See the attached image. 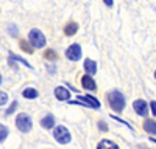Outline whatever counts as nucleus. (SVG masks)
I'll use <instances>...</instances> for the list:
<instances>
[{"label": "nucleus", "mask_w": 156, "mask_h": 149, "mask_svg": "<svg viewBox=\"0 0 156 149\" xmlns=\"http://www.w3.org/2000/svg\"><path fill=\"white\" fill-rule=\"evenodd\" d=\"M76 101H86V106H92V107H95V109H98L100 107V103H98V99H95V98H92V96H78V99Z\"/></svg>", "instance_id": "obj_10"}, {"label": "nucleus", "mask_w": 156, "mask_h": 149, "mask_svg": "<svg viewBox=\"0 0 156 149\" xmlns=\"http://www.w3.org/2000/svg\"><path fill=\"white\" fill-rule=\"evenodd\" d=\"M6 101H8V95L5 92H0V106L6 104Z\"/></svg>", "instance_id": "obj_19"}, {"label": "nucleus", "mask_w": 156, "mask_h": 149, "mask_svg": "<svg viewBox=\"0 0 156 149\" xmlns=\"http://www.w3.org/2000/svg\"><path fill=\"white\" fill-rule=\"evenodd\" d=\"M66 58L69 61H78L81 58V47L78 44H72L67 50H66Z\"/></svg>", "instance_id": "obj_5"}, {"label": "nucleus", "mask_w": 156, "mask_h": 149, "mask_svg": "<svg viewBox=\"0 0 156 149\" xmlns=\"http://www.w3.org/2000/svg\"><path fill=\"white\" fill-rule=\"evenodd\" d=\"M150 107H151V112H153V115L156 117V101H151V103H150Z\"/></svg>", "instance_id": "obj_20"}, {"label": "nucleus", "mask_w": 156, "mask_h": 149, "mask_svg": "<svg viewBox=\"0 0 156 149\" xmlns=\"http://www.w3.org/2000/svg\"><path fill=\"white\" fill-rule=\"evenodd\" d=\"M28 41H30L31 47H34V48H42V47H45V42H47L45 36L39 30H36V28H33L28 33Z\"/></svg>", "instance_id": "obj_2"}, {"label": "nucleus", "mask_w": 156, "mask_h": 149, "mask_svg": "<svg viewBox=\"0 0 156 149\" xmlns=\"http://www.w3.org/2000/svg\"><path fill=\"white\" fill-rule=\"evenodd\" d=\"M98 126H100V129H101V131H108V126H106L105 123H101V121H100V123H98Z\"/></svg>", "instance_id": "obj_21"}, {"label": "nucleus", "mask_w": 156, "mask_h": 149, "mask_svg": "<svg viewBox=\"0 0 156 149\" xmlns=\"http://www.w3.org/2000/svg\"><path fill=\"white\" fill-rule=\"evenodd\" d=\"M41 126L44 129H51L55 126V117L53 115H45L42 120H41Z\"/></svg>", "instance_id": "obj_11"}, {"label": "nucleus", "mask_w": 156, "mask_h": 149, "mask_svg": "<svg viewBox=\"0 0 156 149\" xmlns=\"http://www.w3.org/2000/svg\"><path fill=\"white\" fill-rule=\"evenodd\" d=\"M97 149H119V146H117L115 143L109 141V140H101L97 146Z\"/></svg>", "instance_id": "obj_13"}, {"label": "nucleus", "mask_w": 156, "mask_h": 149, "mask_svg": "<svg viewBox=\"0 0 156 149\" xmlns=\"http://www.w3.org/2000/svg\"><path fill=\"white\" fill-rule=\"evenodd\" d=\"M84 70H86V73L89 74V76L95 74V71H97V64H95V61L86 59V61H84Z\"/></svg>", "instance_id": "obj_9"}, {"label": "nucleus", "mask_w": 156, "mask_h": 149, "mask_svg": "<svg viewBox=\"0 0 156 149\" xmlns=\"http://www.w3.org/2000/svg\"><path fill=\"white\" fill-rule=\"evenodd\" d=\"M16 107H17V101H14V103H12L9 107H8V110L5 112V115H11L12 114V112H14L16 110Z\"/></svg>", "instance_id": "obj_18"}, {"label": "nucleus", "mask_w": 156, "mask_h": 149, "mask_svg": "<svg viewBox=\"0 0 156 149\" xmlns=\"http://www.w3.org/2000/svg\"><path fill=\"white\" fill-rule=\"evenodd\" d=\"M78 31V25L75 22H70L66 25V28H64V33H66V36H73L75 33Z\"/></svg>", "instance_id": "obj_14"}, {"label": "nucleus", "mask_w": 156, "mask_h": 149, "mask_svg": "<svg viewBox=\"0 0 156 149\" xmlns=\"http://www.w3.org/2000/svg\"><path fill=\"white\" fill-rule=\"evenodd\" d=\"M81 85L84 87L86 90H95L97 89V84H95V81L89 76V74H84V76L81 78Z\"/></svg>", "instance_id": "obj_7"}, {"label": "nucleus", "mask_w": 156, "mask_h": 149, "mask_svg": "<svg viewBox=\"0 0 156 149\" xmlns=\"http://www.w3.org/2000/svg\"><path fill=\"white\" fill-rule=\"evenodd\" d=\"M105 3H106L108 6H112V2H111V0H105Z\"/></svg>", "instance_id": "obj_23"}, {"label": "nucleus", "mask_w": 156, "mask_h": 149, "mask_svg": "<svg viewBox=\"0 0 156 149\" xmlns=\"http://www.w3.org/2000/svg\"><path fill=\"white\" fill-rule=\"evenodd\" d=\"M47 58H53V59H55V58H56V56H55V51L48 50V51H47Z\"/></svg>", "instance_id": "obj_22"}, {"label": "nucleus", "mask_w": 156, "mask_h": 149, "mask_svg": "<svg viewBox=\"0 0 156 149\" xmlns=\"http://www.w3.org/2000/svg\"><path fill=\"white\" fill-rule=\"evenodd\" d=\"M144 129H145V132H148L151 135H156V123L153 120H147L144 123Z\"/></svg>", "instance_id": "obj_12"}, {"label": "nucleus", "mask_w": 156, "mask_h": 149, "mask_svg": "<svg viewBox=\"0 0 156 149\" xmlns=\"http://www.w3.org/2000/svg\"><path fill=\"white\" fill-rule=\"evenodd\" d=\"M154 78H156V70H154Z\"/></svg>", "instance_id": "obj_25"}, {"label": "nucleus", "mask_w": 156, "mask_h": 149, "mask_svg": "<svg viewBox=\"0 0 156 149\" xmlns=\"http://www.w3.org/2000/svg\"><path fill=\"white\" fill-rule=\"evenodd\" d=\"M0 84H2V76H0Z\"/></svg>", "instance_id": "obj_24"}, {"label": "nucleus", "mask_w": 156, "mask_h": 149, "mask_svg": "<svg viewBox=\"0 0 156 149\" xmlns=\"http://www.w3.org/2000/svg\"><path fill=\"white\" fill-rule=\"evenodd\" d=\"M33 126V121H31V117L27 115V114H19L16 117V127L20 131V132H28Z\"/></svg>", "instance_id": "obj_3"}, {"label": "nucleus", "mask_w": 156, "mask_h": 149, "mask_svg": "<svg viewBox=\"0 0 156 149\" xmlns=\"http://www.w3.org/2000/svg\"><path fill=\"white\" fill-rule=\"evenodd\" d=\"M133 109L140 117H145L148 114V107H147V103L144 101V99H136V101L133 103Z\"/></svg>", "instance_id": "obj_6"}, {"label": "nucleus", "mask_w": 156, "mask_h": 149, "mask_svg": "<svg viewBox=\"0 0 156 149\" xmlns=\"http://www.w3.org/2000/svg\"><path fill=\"white\" fill-rule=\"evenodd\" d=\"M22 95H23V98L34 99V98H37V96H39V92H37L36 89H33V87H30V89H25Z\"/></svg>", "instance_id": "obj_15"}, {"label": "nucleus", "mask_w": 156, "mask_h": 149, "mask_svg": "<svg viewBox=\"0 0 156 149\" xmlns=\"http://www.w3.org/2000/svg\"><path fill=\"white\" fill-rule=\"evenodd\" d=\"M53 137H55V140L61 144H67L70 141V132L64 126H56L53 129Z\"/></svg>", "instance_id": "obj_4"}, {"label": "nucleus", "mask_w": 156, "mask_h": 149, "mask_svg": "<svg viewBox=\"0 0 156 149\" xmlns=\"http://www.w3.org/2000/svg\"><path fill=\"white\" fill-rule=\"evenodd\" d=\"M9 61H19V62H22L23 65H27V67H30V68H31V65H30V64H28V62L25 61V59H22L20 56H14V55H9Z\"/></svg>", "instance_id": "obj_17"}, {"label": "nucleus", "mask_w": 156, "mask_h": 149, "mask_svg": "<svg viewBox=\"0 0 156 149\" xmlns=\"http://www.w3.org/2000/svg\"><path fill=\"white\" fill-rule=\"evenodd\" d=\"M6 137H8V127L3 126V124H0V143L3 140H6Z\"/></svg>", "instance_id": "obj_16"}, {"label": "nucleus", "mask_w": 156, "mask_h": 149, "mask_svg": "<svg viewBox=\"0 0 156 149\" xmlns=\"http://www.w3.org/2000/svg\"><path fill=\"white\" fill-rule=\"evenodd\" d=\"M55 96H56V99H59V101H66V99L70 98V93H69V90L66 89V87H56Z\"/></svg>", "instance_id": "obj_8"}, {"label": "nucleus", "mask_w": 156, "mask_h": 149, "mask_svg": "<svg viewBox=\"0 0 156 149\" xmlns=\"http://www.w3.org/2000/svg\"><path fill=\"white\" fill-rule=\"evenodd\" d=\"M108 101H109V106L114 112L120 114V112L125 109V96L119 92V90H112L108 93Z\"/></svg>", "instance_id": "obj_1"}]
</instances>
